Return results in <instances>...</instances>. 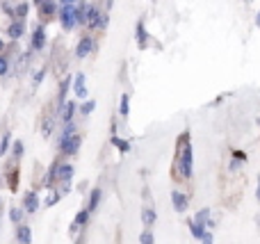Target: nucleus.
Returning <instances> with one entry per match:
<instances>
[{
    "instance_id": "obj_1",
    "label": "nucleus",
    "mask_w": 260,
    "mask_h": 244,
    "mask_svg": "<svg viewBox=\"0 0 260 244\" xmlns=\"http://www.w3.org/2000/svg\"><path fill=\"white\" fill-rule=\"evenodd\" d=\"M59 21L67 30H71L73 25L82 21V14H80V7L78 5H59Z\"/></svg>"
},
{
    "instance_id": "obj_2",
    "label": "nucleus",
    "mask_w": 260,
    "mask_h": 244,
    "mask_svg": "<svg viewBox=\"0 0 260 244\" xmlns=\"http://www.w3.org/2000/svg\"><path fill=\"white\" fill-rule=\"evenodd\" d=\"M180 176L183 178H189L192 176V146L185 144V149L180 151Z\"/></svg>"
},
{
    "instance_id": "obj_3",
    "label": "nucleus",
    "mask_w": 260,
    "mask_h": 244,
    "mask_svg": "<svg viewBox=\"0 0 260 244\" xmlns=\"http://www.w3.org/2000/svg\"><path fill=\"white\" fill-rule=\"evenodd\" d=\"M85 21H87V25H89V27H103L105 23H108V18L101 16V12L96 7H89V9H87V18H85Z\"/></svg>"
},
{
    "instance_id": "obj_4",
    "label": "nucleus",
    "mask_w": 260,
    "mask_h": 244,
    "mask_svg": "<svg viewBox=\"0 0 260 244\" xmlns=\"http://www.w3.org/2000/svg\"><path fill=\"white\" fill-rule=\"evenodd\" d=\"M59 146H62L64 153L73 155V153L78 151V146H80V137H78V135H71V137H67V140L59 142Z\"/></svg>"
},
{
    "instance_id": "obj_5",
    "label": "nucleus",
    "mask_w": 260,
    "mask_h": 244,
    "mask_svg": "<svg viewBox=\"0 0 260 244\" xmlns=\"http://www.w3.org/2000/svg\"><path fill=\"white\" fill-rule=\"evenodd\" d=\"M73 91H76V98H87V87H85V76L78 73L76 80H73Z\"/></svg>"
},
{
    "instance_id": "obj_6",
    "label": "nucleus",
    "mask_w": 260,
    "mask_h": 244,
    "mask_svg": "<svg viewBox=\"0 0 260 244\" xmlns=\"http://www.w3.org/2000/svg\"><path fill=\"white\" fill-rule=\"evenodd\" d=\"M91 48H94V41L89 39V37H85V39H80V44H78V48H76V55L78 57H87V55L91 53Z\"/></svg>"
},
{
    "instance_id": "obj_7",
    "label": "nucleus",
    "mask_w": 260,
    "mask_h": 244,
    "mask_svg": "<svg viewBox=\"0 0 260 244\" xmlns=\"http://www.w3.org/2000/svg\"><path fill=\"white\" fill-rule=\"evenodd\" d=\"M171 201H174V208L178 210V213H185V210H187V196L185 194L174 192V194H171Z\"/></svg>"
},
{
    "instance_id": "obj_8",
    "label": "nucleus",
    "mask_w": 260,
    "mask_h": 244,
    "mask_svg": "<svg viewBox=\"0 0 260 244\" xmlns=\"http://www.w3.org/2000/svg\"><path fill=\"white\" fill-rule=\"evenodd\" d=\"M44 44H46V32H44V27H37L35 30V34H32V48H44Z\"/></svg>"
},
{
    "instance_id": "obj_9",
    "label": "nucleus",
    "mask_w": 260,
    "mask_h": 244,
    "mask_svg": "<svg viewBox=\"0 0 260 244\" xmlns=\"http://www.w3.org/2000/svg\"><path fill=\"white\" fill-rule=\"evenodd\" d=\"M39 208V199H37L35 192H27L25 194V210L27 213H35V210Z\"/></svg>"
},
{
    "instance_id": "obj_10",
    "label": "nucleus",
    "mask_w": 260,
    "mask_h": 244,
    "mask_svg": "<svg viewBox=\"0 0 260 244\" xmlns=\"http://www.w3.org/2000/svg\"><path fill=\"white\" fill-rule=\"evenodd\" d=\"M23 30H25L23 21H14L12 25H9V37H12V39H18V37L23 34Z\"/></svg>"
},
{
    "instance_id": "obj_11",
    "label": "nucleus",
    "mask_w": 260,
    "mask_h": 244,
    "mask_svg": "<svg viewBox=\"0 0 260 244\" xmlns=\"http://www.w3.org/2000/svg\"><path fill=\"white\" fill-rule=\"evenodd\" d=\"M18 242H21V244H30L32 242V231L27 226L18 228Z\"/></svg>"
},
{
    "instance_id": "obj_12",
    "label": "nucleus",
    "mask_w": 260,
    "mask_h": 244,
    "mask_svg": "<svg viewBox=\"0 0 260 244\" xmlns=\"http://www.w3.org/2000/svg\"><path fill=\"white\" fill-rule=\"evenodd\" d=\"M71 176H73V167H71V164H64V167H59V171H57L59 181H69Z\"/></svg>"
},
{
    "instance_id": "obj_13",
    "label": "nucleus",
    "mask_w": 260,
    "mask_h": 244,
    "mask_svg": "<svg viewBox=\"0 0 260 244\" xmlns=\"http://www.w3.org/2000/svg\"><path fill=\"white\" fill-rule=\"evenodd\" d=\"M142 222L146 224V226H151V224H155V213H153L151 208H144V213H142Z\"/></svg>"
},
{
    "instance_id": "obj_14",
    "label": "nucleus",
    "mask_w": 260,
    "mask_h": 244,
    "mask_svg": "<svg viewBox=\"0 0 260 244\" xmlns=\"http://www.w3.org/2000/svg\"><path fill=\"white\" fill-rule=\"evenodd\" d=\"M73 110H76V103H64V108H62V119L64 121H71Z\"/></svg>"
},
{
    "instance_id": "obj_15",
    "label": "nucleus",
    "mask_w": 260,
    "mask_h": 244,
    "mask_svg": "<svg viewBox=\"0 0 260 244\" xmlns=\"http://www.w3.org/2000/svg\"><path fill=\"white\" fill-rule=\"evenodd\" d=\"M208 215H210V210H208V208L199 210V213H197V217H194V222H197L199 226H203V224H208Z\"/></svg>"
},
{
    "instance_id": "obj_16",
    "label": "nucleus",
    "mask_w": 260,
    "mask_h": 244,
    "mask_svg": "<svg viewBox=\"0 0 260 244\" xmlns=\"http://www.w3.org/2000/svg\"><path fill=\"white\" fill-rule=\"evenodd\" d=\"M87 219H89V210H82V213L76 215V222H73V228L76 226H82V224H87Z\"/></svg>"
},
{
    "instance_id": "obj_17",
    "label": "nucleus",
    "mask_w": 260,
    "mask_h": 244,
    "mask_svg": "<svg viewBox=\"0 0 260 244\" xmlns=\"http://www.w3.org/2000/svg\"><path fill=\"white\" fill-rule=\"evenodd\" d=\"M189 231H192V235L197 237V240H201L203 233H206V231H203V226H199L197 222H189Z\"/></svg>"
},
{
    "instance_id": "obj_18",
    "label": "nucleus",
    "mask_w": 260,
    "mask_h": 244,
    "mask_svg": "<svg viewBox=\"0 0 260 244\" xmlns=\"http://www.w3.org/2000/svg\"><path fill=\"white\" fill-rule=\"evenodd\" d=\"M39 7H41V14H46V16H50V14L55 12V3H53V0H46V3L39 5Z\"/></svg>"
},
{
    "instance_id": "obj_19",
    "label": "nucleus",
    "mask_w": 260,
    "mask_h": 244,
    "mask_svg": "<svg viewBox=\"0 0 260 244\" xmlns=\"http://www.w3.org/2000/svg\"><path fill=\"white\" fill-rule=\"evenodd\" d=\"M112 144L117 146L119 151H123V153H126V151H130V144L128 142H123V140H119V137H112Z\"/></svg>"
},
{
    "instance_id": "obj_20",
    "label": "nucleus",
    "mask_w": 260,
    "mask_h": 244,
    "mask_svg": "<svg viewBox=\"0 0 260 244\" xmlns=\"http://www.w3.org/2000/svg\"><path fill=\"white\" fill-rule=\"evenodd\" d=\"M99 199H101V190H94V194H91V199H89V210H94L96 205H99Z\"/></svg>"
},
{
    "instance_id": "obj_21",
    "label": "nucleus",
    "mask_w": 260,
    "mask_h": 244,
    "mask_svg": "<svg viewBox=\"0 0 260 244\" xmlns=\"http://www.w3.org/2000/svg\"><path fill=\"white\" fill-rule=\"evenodd\" d=\"M9 217H12V222H14V224H18V222H21V219H23V213H21V210H18V208H12V213H9Z\"/></svg>"
},
{
    "instance_id": "obj_22",
    "label": "nucleus",
    "mask_w": 260,
    "mask_h": 244,
    "mask_svg": "<svg viewBox=\"0 0 260 244\" xmlns=\"http://www.w3.org/2000/svg\"><path fill=\"white\" fill-rule=\"evenodd\" d=\"M128 98H130L128 94L121 96V114H123V117H128Z\"/></svg>"
},
{
    "instance_id": "obj_23",
    "label": "nucleus",
    "mask_w": 260,
    "mask_h": 244,
    "mask_svg": "<svg viewBox=\"0 0 260 244\" xmlns=\"http://www.w3.org/2000/svg\"><path fill=\"white\" fill-rule=\"evenodd\" d=\"M94 108H96V103H94V100H87V103L82 105V114H89Z\"/></svg>"
},
{
    "instance_id": "obj_24",
    "label": "nucleus",
    "mask_w": 260,
    "mask_h": 244,
    "mask_svg": "<svg viewBox=\"0 0 260 244\" xmlns=\"http://www.w3.org/2000/svg\"><path fill=\"white\" fill-rule=\"evenodd\" d=\"M139 240H142V244H153V235H151V233H148V231H144Z\"/></svg>"
},
{
    "instance_id": "obj_25",
    "label": "nucleus",
    "mask_w": 260,
    "mask_h": 244,
    "mask_svg": "<svg viewBox=\"0 0 260 244\" xmlns=\"http://www.w3.org/2000/svg\"><path fill=\"white\" fill-rule=\"evenodd\" d=\"M137 37H139V44L144 46V41H146V37H144V25H142V23H139V25H137Z\"/></svg>"
},
{
    "instance_id": "obj_26",
    "label": "nucleus",
    "mask_w": 260,
    "mask_h": 244,
    "mask_svg": "<svg viewBox=\"0 0 260 244\" xmlns=\"http://www.w3.org/2000/svg\"><path fill=\"white\" fill-rule=\"evenodd\" d=\"M5 73H7V59L0 57V76H5Z\"/></svg>"
},
{
    "instance_id": "obj_27",
    "label": "nucleus",
    "mask_w": 260,
    "mask_h": 244,
    "mask_svg": "<svg viewBox=\"0 0 260 244\" xmlns=\"http://www.w3.org/2000/svg\"><path fill=\"white\" fill-rule=\"evenodd\" d=\"M57 199H59V194H57V192H53V194L48 196V201H46V205H53V203H55V201H57Z\"/></svg>"
},
{
    "instance_id": "obj_28",
    "label": "nucleus",
    "mask_w": 260,
    "mask_h": 244,
    "mask_svg": "<svg viewBox=\"0 0 260 244\" xmlns=\"http://www.w3.org/2000/svg\"><path fill=\"white\" fill-rule=\"evenodd\" d=\"M7 146H9V135H5L3 144H0V153H5V151H7Z\"/></svg>"
},
{
    "instance_id": "obj_29",
    "label": "nucleus",
    "mask_w": 260,
    "mask_h": 244,
    "mask_svg": "<svg viewBox=\"0 0 260 244\" xmlns=\"http://www.w3.org/2000/svg\"><path fill=\"white\" fill-rule=\"evenodd\" d=\"M16 14H18V16H25V14H27V7H25V5H18V7H16Z\"/></svg>"
},
{
    "instance_id": "obj_30",
    "label": "nucleus",
    "mask_w": 260,
    "mask_h": 244,
    "mask_svg": "<svg viewBox=\"0 0 260 244\" xmlns=\"http://www.w3.org/2000/svg\"><path fill=\"white\" fill-rule=\"evenodd\" d=\"M21 153H23V144L16 142V144H14V155H21Z\"/></svg>"
},
{
    "instance_id": "obj_31",
    "label": "nucleus",
    "mask_w": 260,
    "mask_h": 244,
    "mask_svg": "<svg viewBox=\"0 0 260 244\" xmlns=\"http://www.w3.org/2000/svg\"><path fill=\"white\" fill-rule=\"evenodd\" d=\"M201 242H203V244H212V235H210V233H203Z\"/></svg>"
},
{
    "instance_id": "obj_32",
    "label": "nucleus",
    "mask_w": 260,
    "mask_h": 244,
    "mask_svg": "<svg viewBox=\"0 0 260 244\" xmlns=\"http://www.w3.org/2000/svg\"><path fill=\"white\" fill-rule=\"evenodd\" d=\"M59 5H76V0H59Z\"/></svg>"
},
{
    "instance_id": "obj_33",
    "label": "nucleus",
    "mask_w": 260,
    "mask_h": 244,
    "mask_svg": "<svg viewBox=\"0 0 260 244\" xmlns=\"http://www.w3.org/2000/svg\"><path fill=\"white\" fill-rule=\"evenodd\" d=\"M256 199L260 201V178H258V192H256Z\"/></svg>"
},
{
    "instance_id": "obj_34",
    "label": "nucleus",
    "mask_w": 260,
    "mask_h": 244,
    "mask_svg": "<svg viewBox=\"0 0 260 244\" xmlns=\"http://www.w3.org/2000/svg\"><path fill=\"white\" fill-rule=\"evenodd\" d=\"M35 3H37V5H44V3H46V0H35Z\"/></svg>"
},
{
    "instance_id": "obj_35",
    "label": "nucleus",
    "mask_w": 260,
    "mask_h": 244,
    "mask_svg": "<svg viewBox=\"0 0 260 244\" xmlns=\"http://www.w3.org/2000/svg\"><path fill=\"white\" fill-rule=\"evenodd\" d=\"M256 23H258V25H260V12H258V16H256Z\"/></svg>"
},
{
    "instance_id": "obj_36",
    "label": "nucleus",
    "mask_w": 260,
    "mask_h": 244,
    "mask_svg": "<svg viewBox=\"0 0 260 244\" xmlns=\"http://www.w3.org/2000/svg\"><path fill=\"white\" fill-rule=\"evenodd\" d=\"M0 50H3V41H0Z\"/></svg>"
}]
</instances>
